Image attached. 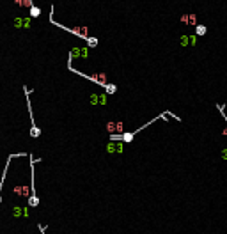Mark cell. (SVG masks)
<instances>
[{
	"instance_id": "obj_1",
	"label": "cell",
	"mask_w": 227,
	"mask_h": 234,
	"mask_svg": "<svg viewBox=\"0 0 227 234\" xmlns=\"http://www.w3.org/2000/svg\"><path fill=\"white\" fill-rule=\"evenodd\" d=\"M50 23L52 25H55V27H59V28H62V30H66V32H69V34H73V35H76V37H80V39H85L87 41V44L89 46H98V39L96 37H91V35H87V28L85 27H82V28H71V27H66V25H62V23H57L55 20H53V13L50 11Z\"/></svg>"
},
{
	"instance_id": "obj_8",
	"label": "cell",
	"mask_w": 227,
	"mask_h": 234,
	"mask_svg": "<svg viewBox=\"0 0 227 234\" xmlns=\"http://www.w3.org/2000/svg\"><path fill=\"white\" fill-rule=\"evenodd\" d=\"M39 14H41V9H39V7H37V6L30 7V16H32V18H37Z\"/></svg>"
},
{
	"instance_id": "obj_2",
	"label": "cell",
	"mask_w": 227,
	"mask_h": 234,
	"mask_svg": "<svg viewBox=\"0 0 227 234\" xmlns=\"http://www.w3.org/2000/svg\"><path fill=\"white\" fill-rule=\"evenodd\" d=\"M163 117H165V115H163V113H160V115H156V117H153V119L149 121V122H146V124H142L140 128H137L135 131H126V133H110V137H108V138H110L112 142L119 140V142H124V144H130V142H131V140L135 138V135H137V133H140L142 129H146V128H147L149 124H153V122H156V121L163 119Z\"/></svg>"
},
{
	"instance_id": "obj_5",
	"label": "cell",
	"mask_w": 227,
	"mask_h": 234,
	"mask_svg": "<svg viewBox=\"0 0 227 234\" xmlns=\"http://www.w3.org/2000/svg\"><path fill=\"white\" fill-rule=\"evenodd\" d=\"M106 129L108 133H122V122H108Z\"/></svg>"
},
{
	"instance_id": "obj_3",
	"label": "cell",
	"mask_w": 227,
	"mask_h": 234,
	"mask_svg": "<svg viewBox=\"0 0 227 234\" xmlns=\"http://www.w3.org/2000/svg\"><path fill=\"white\" fill-rule=\"evenodd\" d=\"M71 60H73V55H69V57H68V69H69V71H73V73H76L78 76L87 78V80H91V82H94V84L101 85L103 89H106V87H108V84H110V82H106V76H105V75H85V73H82V71L75 69V68L71 66Z\"/></svg>"
},
{
	"instance_id": "obj_11",
	"label": "cell",
	"mask_w": 227,
	"mask_h": 234,
	"mask_svg": "<svg viewBox=\"0 0 227 234\" xmlns=\"http://www.w3.org/2000/svg\"><path fill=\"white\" fill-rule=\"evenodd\" d=\"M105 91L108 92V94H114V92L117 91V87H115V85H114V84H108V87H106Z\"/></svg>"
},
{
	"instance_id": "obj_9",
	"label": "cell",
	"mask_w": 227,
	"mask_h": 234,
	"mask_svg": "<svg viewBox=\"0 0 227 234\" xmlns=\"http://www.w3.org/2000/svg\"><path fill=\"white\" fill-rule=\"evenodd\" d=\"M14 191H16V193H21V195H23V197H30V195H28L27 193V188H25V186H16V188H14Z\"/></svg>"
},
{
	"instance_id": "obj_10",
	"label": "cell",
	"mask_w": 227,
	"mask_h": 234,
	"mask_svg": "<svg viewBox=\"0 0 227 234\" xmlns=\"http://www.w3.org/2000/svg\"><path fill=\"white\" fill-rule=\"evenodd\" d=\"M195 32H197V35H204L206 32H208V28H206L204 25H197V28H195Z\"/></svg>"
},
{
	"instance_id": "obj_7",
	"label": "cell",
	"mask_w": 227,
	"mask_h": 234,
	"mask_svg": "<svg viewBox=\"0 0 227 234\" xmlns=\"http://www.w3.org/2000/svg\"><path fill=\"white\" fill-rule=\"evenodd\" d=\"M30 137H32V138H37V137H41V128H37V126L30 128Z\"/></svg>"
},
{
	"instance_id": "obj_6",
	"label": "cell",
	"mask_w": 227,
	"mask_h": 234,
	"mask_svg": "<svg viewBox=\"0 0 227 234\" xmlns=\"http://www.w3.org/2000/svg\"><path fill=\"white\" fill-rule=\"evenodd\" d=\"M28 206H30V207L39 206V197H37V195H30V197H28Z\"/></svg>"
},
{
	"instance_id": "obj_4",
	"label": "cell",
	"mask_w": 227,
	"mask_h": 234,
	"mask_svg": "<svg viewBox=\"0 0 227 234\" xmlns=\"http://www.w3.org/2000/svg\"><path fill=\"white\" fill-rule=\"evenodd\" d=\"M25 153H13V154H9V158H7V163L6 167H4V174H2V181H0V193H2V188H4V181H6L7 177V170H9V163H11V160L13 158H16V156H23ZM0 202H2V195H0Z\"/></svg>"
}]
</instances>
